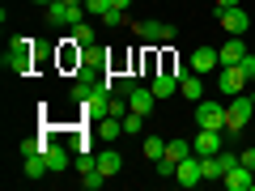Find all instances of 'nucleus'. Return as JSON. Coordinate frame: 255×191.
<instances>
[{"label":"nucleus","mask_w":255,"mask_h":191,"mask_svg":"<svg viewBox=\"0 0 255 191\" xmlns=\"http://www.w3.org/2000/svg\"><path fill=\"white\" fill-rule=\"evenodd\" d=\"M34 68V38H13L4 51V73L9 77H26Z\"/></svg>","instance_id":"1"},{"label":"nucleus","mask_w":255,"mask_h":191,"mask_svg":"<svg viewBox=\"0 0 255 191\" xmlns=\"http://www.w3.org/2000/svg\"><path fill=\"white\" fill-rule=\"evenodd\" d=\"M255 115V102H251V94H234V98L226 102V136H238V132H243L247 127V119Z\"/></svg>","instance_id":"2"},{"label":"nucleus","mask_w":255,"mask_h":191,"mask_svg":"<svg viewBox=\"0 0 255 191\" xmlns=\"http://www.w3.org/2000/svg\"><path fill=\"white\" fill-rule=\"evenodd\" d=\"M102 183H107V174H102V170H90V174H81V187H85V191H98Z\"/></svg>","instance_id":"26"},{"label":"nucleus","mask_w":255,"mask_h":191,"mask_svg":"<svg viewBox=\"0 0 255 191\" xmlns=\"http://www.w3.org/2000/svg\"><path fill=\"white\" fill-rule=\"evenodd\" d=\"M251 102H255V90H251Z\"/></svg>","instance_id":"35"},{"label":"nucleus","mask_w":255,"mask_h":191,"mask_svg":"<svg viewBox=\"0 0 255 191\" xmlns=\"http://www.w3.org/2000/svg\"><path fill=\"white\" fill-rule=\"evenodd\" d=\"M191 153H196V149H191L187 140H166V157H170L174 166H179V162H187Z\"/></svg>","instance_id":"20"},{"label":"nucleus","mask_w":255,"mask_h":191,"mask_svg":"<svg viewBox=\"0 0 255 191\" xmlns=\"http://www.w3.org/2000/svg\"><path fill=\"white\" fill-rule=\"evenodd\" d=\"M191 73H200V77H213L221 68V51L217 47H196V51H191Z\"/></svg>","instance_id":"8"},{"label":"nucleus","mask_w":255,"mask_h":191,"mask_svg":"<svg viewBox=\"0 0 255 191\" xmlns=\"http://www.w3.org/2000/svg\"><path fill=\"white\" fill-rule=\"evenodd\" d=\"M132 34H136V38H145V43H170V38L174 34H179V30H174V26H166V21H132Z\"/></svg>","instance_id":"6"},{"label":"nucleus","mask_w":255,"mask_h":191,"mask_svg":"<svg viewBox=\"0 0 255 191\" xmlns=\"http://www.w3.org/2000/svg\"><path fill=\"white\" fill-rule=\"evenodd\" d=\"M157 174H162V179H174V162H170V157H157Z\"/></svg>","instance_id":"28"},{"label":"nucleus","mask_w":255,"mask_h":191,"mask_svg":"<svg viewBox=\"0 0 255 191\" xmlns=\"http://www.w3.org/2000/svg\"><path fill=\"white\" fill-rule=\"evenodd\" d=\"M200 179H204V174H200V157H196V153H191L187 162L174 166V183H179V187H196Z\"/></svg>","instance_id":"13"},{"label":"nucleus","mask_w":255,"mask_h":191,"mask_svg":"<svg viewBox=\"0 0 255 191\" xmlns=\"http://www.w3.org/2000/svg\"><path fill=\"white\" fill-rule=\"evenodd\" d=\"M243 166H251V170H255V145H251V149H243Z\"/></svg>","instance_id":"30"},{"label":"nucleus","mask_w":255,"mask_h":191,"mask_svg":"<svg viewBox=\"0 0 255 191\" xmlns=\"http://www.w3.org/2000/svg\"><path fill=\"white\" fill-rule=\"evenodd\" d=\"M115 9H132V0H115Z\"/></svg>","instance_id":"32"},{"label":"nucleus","mask_w":255,"mask_h":191,"mask_svg":"<svg viewBox=\"0 0 255 191\" xmlns=\"http://www.w3.org/2000/svg\"><path fill=\"white\" fill-rule=\"evenodd\" d=\"M107 64H111V60H107V51H98L94 43L81 51V68H85V73H98V68H107Z\"/></svg>","instance_id":"19"},{"label":"nucleus","mask_w":255,"mask_h":191,"mask_svg":"<svg viewBox=\"0 0 255 191\" xmlns=\"http://www.w3.org/2000/svg\"><path fill=\"white\" fill-rule=\"evenodd\" d=\"M243 68H247V77H255V55H251V51L243 55Z\"/></svg>","instance_id":"29"},{"label":"nucleus","mask_w":255,"mask_h":191,"mask_svg":"<svg viewBox=\"0 0 255 191\" xmlns=\"http://www.w3.org/2000/svg\"><path fill=\"white\" fill-rule=\"evenodd\" d=\"M196 127H213V132H226V106H221V102L200 98V102H196Z\"/></svg>","instance_id":"5"},{"label":"nucleus","mask_w":255,"mask_h":191,"mask_svg":"<svg viewBox=\"0 0 255 191\" xmlns=\"http://www.w3.org/2000/svg\"><path fill=\"white\" fill-rule=\"evenodd\" d=\"M251 85H255V77H251Z\"/></svg>","instance_id":"36"},{"label":"nucleus","mask_w":255,"mask_h":191,"mask_svg":"<svg viewBox=\"0 0 255 191\" xmlns=\"http://www.w3.org/2000/svg\"><path fill=\"white\" fill-rule=\"evenodd\" d=\"M217 21H221V30H226V34H243V38H247V30H251L247 9H217Z\"/></svg>","instance_id":"9"},{"label":"nucleus","mask_w":255,"mask_h":191,"mask_svg":"<svg viewBox=\"0 0 255 191\" xmlns=\"http://www.w3.org/2000/svg\"><path fill=\"white\" fill-rule=\"evenodd\" d=\"M191 149H196V157H213L226 149V136L221 132H213V127H200V136L191 140Z\"/></svg>","instance_id":"10"},{"label":"nucleus","mask_w":255,"mask_h":191,"mask_svg":"<svg viewBox=\"0 0 255 191\" xmlns=\"http://www.w3.org/2000/svg\"><path fill=\"white\" fill-rule=\"evenodd\" d=\"M73 43H81V47H90V43H94V26H90L85 17L73 26Z\"/></svg>","instance_id":"25"},{"label":"nucleus","mask_w":255,"mask_h":191,"mask_svg":"<svg viewBox=\"0 0 255 191\" xmlns=\"http://www.w3.org/2000/svg\"><path fill=\"white\" fill-rule=\"evenodd\" d=\"M247 81H251V77H247L243 64H221V68H217V90L226 94V98L243 94V90H247Z\"/></svg>","instance_id":"3"},{"label":"nucleus","mask_w":255,"mask_h":191,"mask_svg":"<svg viewBox=\"0 0 255 191\" xmlns=\"http://www.w3.org/2000/svg\"><path fill=\"white\" fill-rule=\"evenodd\" d=\"M145 119H149V115H136V110H128V115H124V136H140Z\"/></svg>","instance_id":"24"},{"label":"nucleus","mask_w":255,"mask_h":191,"mask_svg":"<svg viewBox=\"0 0 255 191\" xmlns=\"http://www.w3.org/2000/svg\"><path fill=\"white\" fill-rule=\"evenodd\" d=\"M43 174H51V166H47V157H43V153L26 157V179H43Z\"/></svg>","instance_id":"21"},{"label":"nucleus","mask_w":255,"mask_h":191,"mask_svg":"<svg viewBox=\"0 0 255 191\" xmlns=\"http://www.w3.org/2000/svg\"><path fill=\"white\" fill-rule=\"evenodd\" d=\"M98 21H102V26H124V9H115V4H111V9L102 13Z\"/></svg>","instance_id":"27"},{"label":"nucleus","mask_w":255,"mask_h":191,"mask_svg":"<svg viewBox=\"0 0 255 191\" xmlns=\"http://www.w3.org/2000/svg\"><path fill=\"white\" fill-rule=\"evenodd\" d=\"M98 170L107 174V179H115V174L124 170V157H119L115 149H98Z\"/></svg>","instance_id":"18"},{"label":"nucleus","mask_w":255,"mask_h":191,"mask_svg":"<svg viewBox=\"0 0 255 191\" xmlns=\"http://www.w3.org/2000/svg\"><path fill=\"white\" fill-rule=\"evenodd\" d=\"M179 94H183L187 102H200V98H204V77H200V73H183Z\"/></svg>","instance_id":"16"},{"label":"nucleus","mask_w":255,"mask_h":191,"mask_svg":"<svg viewBox=\"0 0 255 191\" xmlns=\"http://www.w3.org/2000/svg\"><path fill=\"white\" fill-rule=\"evenodd\" d=\"M200 174H204V179H226V166L217 162V153H213V157H200Z\"/></svg>","instance_id":"22"},{"label":"nucleus","mask_w":255,"mask_h":191,"mask_svg":"<svg viewBox=\"0 0 255 191\" xmlns=\"http://www.w3.org/2000/svg\"><path fill=\"white\" fill-rule=\"evenodd\" d=\"M43 157H47V166H51V174H64V170H68V149H64L60 140H51Z\"/></svg>","instance_id":"17"},{"label":"nucleus","mask_w":255,"mask_h":191,"mask_svg":"<svg viewBox=\"0 0 255 191\" xmlns=\"http://www.w3.org/2000/svg\"><path fill=\"white\" fill-rule=\"evenodd\" d=\"M251 191H255V187H251Z\"/></svg>","instance_id":"37"},{"label":"nucleus","mask_w":255,"mask_h":191,"mask_svg":"<svg viewBox=\"0 0 255 191\" xmlns=\"http://www.w3.org/2000/svg\"><path fill=\"white\" fill-rule=\"evenodd\" d=\"M243 0H217V9H238Z\"/></svg>","instance_id":"31"},{"label":"nucleus","mask_w":255,"mask_h":191,"mask_svg":"<svg viewBox=\"0 0 255 191\" xmlns=\"http://www.w3.org/2000/svg\"><path fill=\"white\" fill-rule=\"evenodd\" d=\"M153 106H157L153 85H136V90L128 94V110H136V115H153Z\"/></svg>","instance_id":"11"},{"label":"nucleus","mask_w":255,"mask_h":191,"mask_svg":"<svg viewBox=\"0 0 255 191\" xmlns=\"http://www.w3.org/2000/svg\"><path fill=\"white\" fill-rule=\"evenodd\" d=\"M179 64H162V68H157V77H149V85H153V94H157V102L162 98H174V94H179Z\"/></svg>","instance_id":"4"},{"label":"nucleus","mask_w":255,"mask_h":191,"mask_svg":"<svg viewBox=\"0 0 255 191\" xmlns=\"http://www.w3.org/2000/svg\"><path fill=\"white\" fill-rule=\"evenodd\" d=\"M34 4H43V9H47V4H51V0H34Z\"/></svg>","instance_id":"34"},{"label":"nucleus","mask_w":255,"mask_h":191,"mask_svg":"<svg viewBox=\"0 0 255 191\" xmlns=\"http://www.w3.org/2000/svg\"><path fill=\"white\" fill-rule=\"evenodd\" d=\"M221 51V64H243V55H247V43H243V34H230L226 43L217 47Z\"/></svg>","instance_id":"15"},{"label":"nucleus","mask_w":255,"mask_h":191,"mask_svg":"<svg viewBox=\"0 0 255 191\" xmlns=\"http://www.w3.org/2000/svg\"><path fill=\"white\" fill-rule=\"evenodd\" d=\"M119 136H124V119H94V140L115 145Z\"/></svg>","instance_id":"14"},{"label":"nucleus","mask_w":255,"mask_h":191,"mask_svg":"<svg viewBox=\"0 0 255 191\" xmlns=\"http://www.w3.org/2000/svg\"><path fill=\"white\" fill-rule=\"evenodd\" d=\"M81 17H85L81 4H68V0H51V4H47V21H51V26H77Z\"/></svg>","instance_id":"7"},{"label":"nucleus","mask_w":255,"mask_h":191,"mask_svg":"<svg viewBox=\"0 0 255 191\" xmlns=\"http://www.w3.org/2000/svg\"><path fill=\"white\" fill-rule=\"evenodd\" d=\"M68 4H81V9H85V0H68Z\"/></svg>","instance_id":"33"},{"label":"nucleus","mask_w":255,"mask_h":191,"mask_svg":"<svg viewBox=\"0 0 255 191\" xmlns=\"http://www.w3.org/2000/svg\"><path fill=\"white\" fill-rule=\"evenodd\" d=\"M140 149H145V157H149V162L166 157V140H162V136H145V145H140Z\"/></svg>","instance_id":"23"},{"label":"nucleus","mask_w":255,"mask_h":191,"mask_svg":"<svg viewBox=\"0 0 255 191\" xmlns=\"http://www.w3.org/2000/svg\"><path fill=\"white\" fill-rule=\"evenodd\" d=\"M221 183H226L230 191H251V187H255V170H251V166H243V162H238L234 170H226V179H221Z\"/></svg>","instance_id":"12"}]
</instances>
